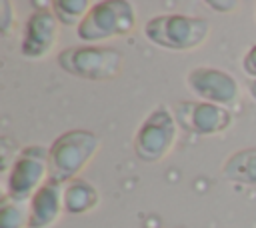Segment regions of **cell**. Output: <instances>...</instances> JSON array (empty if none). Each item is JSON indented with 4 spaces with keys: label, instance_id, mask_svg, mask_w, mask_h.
Instances as JSON below:
<instances>
[{
    "label": "cell",
    "instance_id": "cell-1",
    "mask_svg": "<svg viewBox=\"0 0 256 228\" xmlns=\"http://www.w3.org/2000/svg\"><path fill=\"white\" fill-rule=\"evenodd\" d=\"M100 146V138L84 128H72L62 132L48 148V178L68 184L78 178L80 170L94 158Z\"/></svg>",
    "mask_w": 256,
    "mask_h": 228
},
{
    "label": "cell",
    "instance_id": "cell-2",
    "mask_svg": "<svg viewBox=\"0 0 256 228\" xmlns=\"http://www.w3.org/2000/svg\"><path fill=\"white\" fill-rule=\"evenodd\" d=\"M146 38L168 50H192L204 44L210 34V22L188 14H158L144 24Z\"/></svg>",
    "mask_w": 256,
    "mask_h": 228
},
{
    "label": "cell",
    "instance_id": "cell-3",
    "mask_svg": "<svg viewBox=\"0 0 256 228\" xmlns=\"http://www.w3.org/2000/svg\"><path fill=\"white\" fill-rule=\"evenodd\" d=\"M58 66L84 80H112L122 72V62L124 56L120 50L110 48V46H92V44H82V46H70L64 48L58 58Z\"/></svg>",
    "mask_w": 256,
    "mask_h": 228
},
{
    "label": "cell",
    "instance_id": "cell-4",
    "mask_svg": "<svg viewBox=\"0 0 256 228\" xmlns=\"http://www.w3.org/2000/svg\"><path fill=\"white\" fill-rule=\"evenodd\" d=\"M136 26L134 4L128 0H100L92 2L86 18L76 28L82 42H102L106 38L124 36Z\"/></svg>",
    "mask_w": 256,
    "mask_h": 228
},
{
    "label": "cell",
    "instance_id": "cell-5",
    "mask_svg": "<svg viewBox=\"0 0 256 228\" xmlns=\"http://www.w3.org/2000/svg\"><path fill=\"white\" fill-rule=\"evenodd\" d=\"M178 124L172 108L158 104L138 126L134 134V154L142 162H158L170 154L176 144Z\"/></svg>",
    "mask_w": 256,
    "mask_h": 228
},
{
    "label": "cell",
    "instance_id": "cell-6",
    "mask_svg": "<svg viewBox=\"0 0 256 228\" xmlns=\"http://www.w3.org/2000/svg\"><path fill=\"white\" fill-rule=\"evenodd\" d=\"M48 154L44 146H26L14 156L6 180V194L16 200H30L48 180Z\"/></svg>",
    "mask_w": 256,
    "mask_h": 228
},
{
    "label": "cell",
    "instance_id": "cell-7",
    "mask_svg": "<svg viewBox=\"0 0 256 228\" xmlns=\"http://www.w3.org/2000/svg\"><path fill=\"white\" fill-rule=\"evenodd\" d=\"M172 112L180 128L198 136L220 134L232 124V114L228 108L202 100H180Z\"/></svg>",
    "mask_w": 256,
    "mask_h": 228
},
{
    "label": "cell",
    "instance_id": "cell-8",
    "mask_svg": "<svg viewBox=\"0 0 256 228\" xmlns=\"http://www.w3.org/2000/svg\"><path fill=\"white\" fill-rule=\"evenodd\" d=\"M186 86L196 94L202 102L218 104L228 108L240 96L238 80L220 68L212 66H196L186 74Z\"/></svg>",
    "mask_w": 256,
    "mask_h": 228
},
{
    "label": "cell",
    "instance_id": "cell-9",
    "mask_svg": "<svg viewBox=\"0 0 256 228\" xmlns=\"http://www.w3.org/2000/svg\"><path fill=\"white\" fill-rule=\"evenodd\" d=\"M58 24L60 22L56 20L52 10H34L24 24V36L20 44L22 56L30 60H40L48 56L58 40Z\"/></svg>",
    "mask_w": 256,
    "mask_h": 228
},
{
    "label": "cell",
    "instance_id": "cell-10",
    "mask_svg": "<svg viewBox=\"0 0 256 228\" xmlns=\"http://www.w3.org/2000/svg\"><path fill=\"white\" fill-rule=\"evenodd\" d=\"M64 212V184L48 178L30 198L28 228H50Z\"/></svg>",
    "mask_w": 256,
    "mask_h": 228
},
{
    "label": "cell",
    "instance_id": "cell-11",
    "mask_svg": "<svg viewBox=\"0 0 256 228\" xmlns=\"http://www.w3.org/2000/svg\"><path fill=\"white\" fill-rule=\"evenodd\" d=\"M100 202L98 190L82 178H74L64 184V212L66 214H86L94 210Z\"/></svg>",
    "mask_w": 256,
    "mask_h": 228
},
{
    "label": "cell",
    "instance_id": "cell-12",
    "mask_svg": "<svg viewBox=\"0 0 256 228\" xmlns=\"http://www.w3.org/2000/svg\"><path fill=\"white\" fill-rule=\"evenodd\" d=\"M222 176L230 182L256 186V148H242L222 164Z\"/></svg>",
    "mask_w": 256,
    "mask_h": 228
},
{
    "label": "cell",
    "instance_id": "cell-13",
    "mask_svg": "<svg viewBox=\"0 0 256 228\" xmlns=\"http://www.w3.org/2000/svg\"><path fill=\"white\" fill-rule=\"evenodd\" d=\"M30 200H16L8 194L0 202V228H28Z\"/></svg>",
    "mask_w": 256,
    "mask_h": 228
},
{
    "label": "cell",
    "instance_id": "cell-14",
    "mask_svg": "<svg viewBox=\"0 0 256 228\" xmlns=\"http://www.w3.org/2000/svg\"><path fill=\"white\" fill-rule=\"evenodd\" d=\"M92 2L88 0H54L50 2V10L54 12L56 20L64 26H80V22L86 18Z\"/></svg>",
    "mask_w": 256,
    "mask_h": 228
},
{
    "label": "cell",
    "instance_id": "cell-15",
    "mask_svg": "<svg viewBox=\"0 0 256 228\" xmlns=\"http://www.w3.org/2000/svg\"><path fill=\"white\" fill-rule=\"evenodd\" d=\"M14 22V10L8 0L0 2V32H8Z\"/></svg>",
    "mask_w": 256,
    "mask_h": 228
},
{
    "label": "cell",
    "instance_id": "cell-16",
    "mask_svg": "<svg viewBox=\"0 0 256 228\" xmlns=\"http://www.w3.org/2000/svg\"><path fill=\"white\" fill-rule=\"evenodd\" d=\"M242 68H244V72H246L250 78H254V80H256V44H254V46L244 54Z\"/></svg>",
    "mask_w": 256,
    "mask_h": 228
},
{
    "label": "cell",
    "instance_id": "cell-17",
    "mask_svg": "<svg viewBox=\"0 0 256 228\" xmlns=\"http://www.w3.org/2000/svg\"><path fill=\"white\" fill-rule=\"evenodd\" d=\"M208 6H210V8H214V10H218V12H232L234 8H238V6H240V2H238V0H226V2L210 0V2H208Z\"/></svg>",
    "mask_w": 256,
    "mask_h": 228
},
{
    "label": "cell",
    "instance_id": "cell-18",
    "mask_svg": "<svg viewBox=\"0 0 256 228\" xmlns=\"http://www.w3.org/2000/svg\"><path fill=\"white\" fill-rule=\"evenodd\" d=\"M248 92H250L252 100H256V80H252V82H250V86H248Z\"/></svg>",
    "mask_w": 256,
    "mask_h": 228
}]
</instances>
